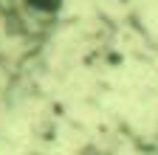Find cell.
I'll use <instances>...</instances> for the list:
<instances>
[{
  "instance_id": "obj_1",
  "label": "cell",
  "mask_w": 158,
  "mask_h": 155,
  "mask_svg": "<svg viewBox=\"0 0 158 155\" xmlns=\"http://www.w3.org/2000/svg\"><path fill=\"white\" fill-rule=\"evenodd\" d=\"M62 3H65V0H23L20 6H28V9H34V11H40V14L56 17L59 9H62Z\"/></svg>"
}]
</instances>
